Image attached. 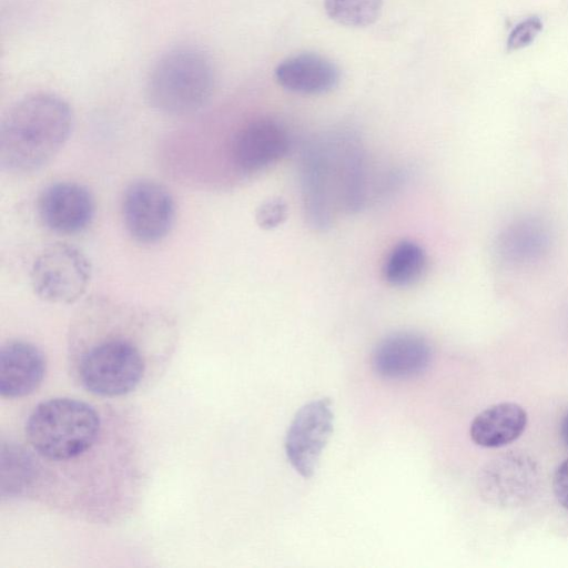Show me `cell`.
<instances>
[{"label": "cell", "instance_id": "obj_3", "mask_svg": "<svg viewBox=\"0 0 568 568\" xmlns=\"http://www.w3.org/2000/svg\"><path fill=\"white\" fill-rule=\"evenodd\" d=\"M74 123L61 97L28 94L4 113L0 123V165L10 173H31L48 164L68 142Z\"/></svg>", "mask_w": 568, "mask_h": 568}, {"label": "cell", "instance_id": "obj_1", "mask_svg": "<svg viewBox=\"0 0 568 568\" xmlns=\"http://www.w3.org/2000/svg\"><path fill=\"white\" fill-rule=\"evenodd\" d=\"M144 483L134 419L123 407L57 396L36 404L22 438H1V498L28 499L89 524L124 520Z\"/></svg>", "mask_w": 568, "mask_h": 568}, {"label": "cell", "instance_id": "obj_11", "mask_svg": "<svg viewBox=\"0 0 568 568\" xmlns=\"http://www.w3.org/2000/svg\"><path fill=\"white\" fill-rule=\"evenodd\" d=\"M288 148V134L280 123L272 119H256L233 136L231 158L240 171L253 173L278 161Z\"/></svg>", "mask_w": 568, "mask_h": 568}, {"label": "cell", "instance_id": "obj_10", "mask_svg": "<svg viewBox=\"0 0 568 568\" xmlns=\"http://www.w3.org/2000/svg\"><path fill=\"white\" fill-rule=\"evenodd\" d=\"M48 359L41 347L21 338L0 346V395L20 399L36 393L44 382Z\"/></svg>", "mask_w": 568, "mask_h": 568}, {"label": "cell", "instance_id": "obj_19", "mask_svg": "<svg viewBox=\"0 0 568 568\" xmlns=\"http://www.w3.org/2000/svg\"><path fill=\"white\" fill-rule=\"evenodd\" d=\"M542 30V21L538 16H530L517 23L507 39V50L517 51L530 45Z\"/></svg>", "mask_w": 568, "mask_h": 568}, {"label": "cell", "instance_id": "obj_21", "mask_svg": "<svg viewBox=\"0 0 568 568\" xmlns=\"http://www.w3.org/2000/svg\"><path fill=\"white\" fill-rule=\"evenodd\" d=\"M552 489L558 503L568 509V458L557 467L552 479Z\"/></svg>", "mask_w": 568, "mask_h": 568}, {"label": "cell", "instance_id": "obj_22", "mask_svg": "<svg viewBox=\"0 0 568 568\" xmlns=\"http://www.w3.org/2000/svg\"><path fill=\"white\" fill-rule=\"evenodd\" d=\"M560 435L564 440V443L568 446V412L562 418L561 425H560Z\"/></svg>", "mask_w": 568, "mask_h": 568}, {"label": "cell", "instance_id": "obj_15", "mask_svg": "<svg viewBox=\"0 0 568 568\" xmlns=\"http://www.w3.org/2000/svg\"><path fill=\"white\" fill-rule=\"evenodd\" d=\"M551 235L548 225L540 219L520 217L509 223L498 235L497 254L511 266H528L548 253Z\"/></svg>", "mask_w": 568, "mask_h": 568}, {"label": "cell", "instance_id": "obj_5", "mask_svg": "<svg viewBox=\"0 0 568 568\" xmlns=\"http://www.w3.org/2000/svg\"><path fill=\"white\" fill-rule=\"evenodd\" d=\"M214 70L207 53L193 45H179L163 53L153 65L148 83L149 104L165 114L187 115L211 99Z\"/></svg>", "mask_w": 568, "mask_h": 568}, {"label": "cell", "instance_id": "obj_16", "mask_svg": "<svg viewBox=\"0 0 568 568\" xmlns=\"http://www.w3.org/2000/svg\"><path fill=\"white\" fill-rule=\"evenodd\" d=\"M527 413L518 404H495L480 412L470 424V437L481 447L496 448L517 439L525 430Z\"/></svg>", "mask_w": 568, "mask_h": 568}, {"label": "cell", "instance_id": "obj_7", "mask_svg": "<svg viewBox=\"0 0 568 568\" xmlns=\"http://www.w3.org/2000/svg\"><path fill=\"white\" fill-rule=\"evenodd\" d=\"M122 219L128 234L140 244H155L170 233L175 203L162 183L149 179L132 182L122 199Z\"/></svg>", "mask_w": 568, "mask_h": 568}, {"label": "cell", "instance_id": "obj_20", "mask_svg": "<svg viewBox=\"0 0 568 568\" xmlns=\"http://www.w3.org/2000/svg\"><path fill=\"white\" fill-rule=\"evenodd\" d=\"M286 216V206L281 200H270L263 203L256 211V222L262 229H274Z\"/></svg>", "mask_w": 568, "mask_h": 568}, {"label": "cell", "instance_id": "obj_2", "mask_svg": "<svg viewBox=\"0 0 568 568\" xmlns=\"http://www.w3.org/2000/svg\"><path fill=\"white\" fill-rule=\"evenodd\" d=\"M180 339L169 312L94 295L83 302L67 331L72 382L99 398H121L155 385Z\"/></svg>", "mask_w": 568, "mask_h": 568}, {"label": "cell", "instance_id": "obj_9", "mask_svg": "<svg viewBox=\"0 0 568 568\" xmlns=\"http://www.w3.org/2000/svg\"><path fill=\"white\" fill-rule=\"evenodd\" d=\"M38 216L41 223L58 234H77L92 222L95 211L91 192L77 182H55L38 196Z\"/></svg>", "mask_w": 568, "mask_h": 568}, {"label": "cell", "instance_id": "obj_12", "mask_svg": "<svg viewBox=\"0 0 568 568\" xmlns=\"http://www.w3.org/2000/svg\"><path fill=\"white\" fill-rule=\"evenodd\" d=\"M537 471L527 456L508 454L487 465L479 477V489L489 503L514 506L532 490Z\"/></svg>", "mask_w": 568, "mask_h": 568}, {"label": "cell", "instance_id": "obj_18", "mask_svg": "<svg viewBox=\"0 0 568 568\" xmlns=\"http://www.w3.org/2000/svg\"><path fill=\"white\" fill-rule=\"evenodd\" d=\"M327 16L335 22L363 28L376 22L382 13L383 0H324Z\"/></svg>", "mask_w": 568, "mask_h": 568}, {"label": "cell", "instance_id": "obj_4", "mask_svg": "<svg viewBox=\"0 0 568 568\" xmlns=\"http://www.w3.org/2000/svg\"><path fill=\"white\" fill-rule=\"evenodd\" d=\"M364 179L362 151L354 139L333 136L308 145L302 162V192L310 223L324 229L337 209H358Z\"/></svg>", "mask_w": 568, "mask_h": 568}, {"label": "cell", "instance_id": "obj_17", "mask_svg": "<svg viewBox=\"0 0 568 568\" xmlns=\"http://www.w3.org/2000/svg\"><path fill=\"white\" fill-rule=\"evenodd\" d=\"M426 263L422 246L412 241H402L392 248L384 263V278L393 286L410 285L422 276Z\"/></svg>", "mask_w": 568, "mask_h": 568}, {"label": "cell", "instance_id": "obj_8", "mask_svg": "<svg viewBox=\"0 0 568 568\" xmlns=\"http://www.w3.org/2000/svg\"><path fill=\"white\" fill-rule=\"evenodd\" d=\"M333 420L328 398L305 404L294 416L286 434L285 452L293 468L304 478L313 476L333 433Z\"/></svg>", "mask_w": 568, "mask_h": 568}, {"label": "cell", "instance_id": "obj_14", "mask_svg": "<svg viewBox=\"0 0 568 568\" xmlns=\"http://www.w3.org/2000/svg\"><path fill=\"white\" fill-rule=\"evenodd\" d=\"M276 82L300 94H323L341 81V70L331 59L315 52H302L280 62L274 71Z\"/></svg>", "mask_w": 568, "mask_h": 568}, {"label": "cell", "instance_id": "obj_6", "mask_svg": "<svg viewBox=\"0 0 568 568\" xmlns=\"http://www.w3.org/2000/svg\"><path fill=\"white\" fill-rule=\"evenodd\" d=\"M92 278L88 256L77 246L64 242L44 247L33 260L30 282L34 294L42 301L70 305L87 292Z\"/></svg>", "mask_w": 568, "mask_h": 568}, {"label": "cell", "instance_id": "obj_13", "mask_svg": "<svg viewBox=\"0 0 568 568\" xmlns=\"http://www.w3.org/2000/svg\"><path fill=\"white\" fill-rule=\"evenodd\" d=\"M432 349L427 341L414 333H395L382 339L372 354L373 371L387 379H405L428 367Z\"/></svg>", "mask_w": 568, "mask_h": 568}]
</instances>
